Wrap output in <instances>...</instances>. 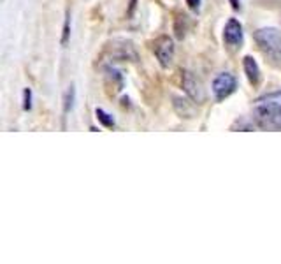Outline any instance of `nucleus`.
Segmentation results:
<instances>
[{"mask_svg": "<svg viewBox=\"0 0 281 264\" xmlns=\"http://www.w3.org/2000/svg\"><path fill=\"white\" fill-rule=\"evenodd\" d=\"M70 37V14L67 13V18H65V23H64V33H62V44H67Z\"/></svg>", "mask_w": 281, "mask_h": 264, "instance_id": "nucleus-11", "label": "nucleus"}, {"mask_svg": "<svg viewBox=\"0 0 281 264\" xmlns=\"http://www.w3.org/2000/svg\"><path fill=\"white\" fill-rule=\"evenodd\" d=\"M23 109L25 111L32 109V90L30 88H25L23 90Z\"/></svg>", "mask_w": 281, "mask_h": 264, "instance_id": "nucleus-12", "label": "nucleus"}, {"mask_svg": "<svg viewBox=\"0 0 281 264\" xmlns=\"http://www.w3.org/2000/svg\"><path fill=\"white\" fill-rule=\"evenodd\" d=\"M253 120L257 127L267 131H281V102L260 100L253 109Z\"/></svg>", "mask_w": 281, "mask_h": 264, "instance_id": "nucleus-2", "label": "nucleus"}, {"mask_svg": "<svg viewBox=\"0 0 281 264\" xmlns=\"http://www.w3.org/2000/svg\"><path fill=\"white\" fill-rule=\"evenodd\" d=\"M151 50H153L155 57H157L158 64H160L162 69H169L172 65V60H174V41L169 35H160L153 41L151 44Z\"/></svg>", "mask_w": 281, "mask_h": 264, "instance_id": "nucleus-3", "label": "nucleus"}, {"mask_svg": "<svg viewBox=\"0 0 281 264\" xmlns=\"http://www.w3.org/2000/svg\"><path fill=\"white\" fill-rule=\"evenodd\" d=\"M181 85H183V90L184 94L188 95L195 104H202L206 100V90L202 87L201 80L197 76H194L192 72L184 70L183 78H181Z\"/></svg>", "mask_w": 281, "mask_h": 264, "instance_id": "nucleus-5", "label": "nucleus"}, {"mask_svg": "<svg viewBox=\"0 0 281 264\" xmlns=\"http://www.w3.org/2000/svg\"><path fill=\"white\" fill-rule=\"evenodd\" d=\"M95 117H97V120L101 122L104 127H114V118L111 117L109 113H106L104 109H101V107L95 109Z\"/></svg>", "mask_w": 281, "mask_h": 264, "instance_id": "nucleus-10", "label": "nucleus"}, {"mask_svg": "<svg viewBox=\"0 0 281 264\" xmlns=\"http://www.w3.org/2000/svg\"><path fill=\"white\" fill-rule=\"evenodd\" d=\"M230 6H232V9H234V11L241 9V2H239V0H230Z\"/></svg>", "mask_w": 281, "mask_h": 264, "instance_id": "nucleus-14", "label": "nucleus"}, {"mask_svg": "<svg viewBox=\"0 0 281 264\" xmlns=\"http://www.w3.org/2000/svg\"><path fill=\"white\" fill-rule=\"evenodd\" d=\"M236 88H238V80L230 72L216 74L213 80V85H211V90H213L216 100H225L227 97H230L236 92Z\"/></svg>", "mask_w": 281, "mask_h": 264, "instance_id": "nucleus-4", "label": "nucleus"}, {"mask_svg": "<svg viewBox=\"0 0 281 264\" xmlns=\"http://www.w3.org/2000/svg\"><path fill=\"white\" fill-rule=\"evenodd\" d=\"M172 100H174L172 104H174V109L179 117H183V118H194L195 117V106L192 104L194 100H192L190 97L183 99V97H179V95H174Z\"/></svg>", "mask_w": 281, "mask_h": 264, "instance_id": "nucleus-8", "label": "nucleus"}, {"mask_svg": "<svg viewBox=\"0 0 281 264\" xmlns=\"http://www.w3.org/2000/svg\"><path fill=\"white\" fill-rule=\"evenodd\" d=\"M258 50L272 62L281 65V30L276 27H262L255 32Z\"/></svg>", "mask_w": 281, "mask_h": 264, "instance_id": "nucleus-1", "label": "nucleus"}, {"mask_svg": "<svg viewBox=\"0 0 281 264\" xmlns=\"http://www.w3.org/2000/svg\"><path fill=\"white\" fill-rule=\"evenodd\" d=\"M186 4L192 11H197L199 7H201V0H186Z\"/></svg>", "mask_w": 281, "mask_h": 264, "instance_id": "nucleus-13", "label": "nucleus"}, {"mask_svg": "<svg viewBox=\"0 0 281 264\" xmlns=\"http://www.w3.org/2000/svg\"><path fill=\"white\" fill-rule=\"evenodd\" d=\"M74 100H76V88L70 85V87L67 88V92H65V97H64V111H65V113L72 111Z\"/></svg>", "mask_w": 281, "mask_h": 264, "instance_id": "nucleus-9", "label": "nucleus"}, {"mask_svg": "<svg viewBox=\"0 0 281 264\" xmlns=\"http://www.w3.org/2000/svg\"><path fill=\"white\" fill-rule=\"evenodd\" d=\"M243 39H245V33H243V25L239 23L236 18H230V20L225 23L223 27V41L227 46H230L232 50H238V48L243 46Z\"/></svg>", "mask_w": 281, "mask_h": 264, "instance_id": "nucleus-6", "label": "nucleus"}, {"mask_svg": "<svg viewBox=\"0 0 281 264\" xmlns=\"http://www.w3.org/2000/svg\"><path fill=\"white\" fill-rule=\"evenodd\" d=\"M243 69H245V74L251 87H258L262 80V72H260V67H258L257 60H255L251 55H246V57L243 58Z\"/></svg>", "mask_w": 281, "mask_h": 264, "instance_id": "nucleus-7", "label": "nucleus"}]
</instances>
